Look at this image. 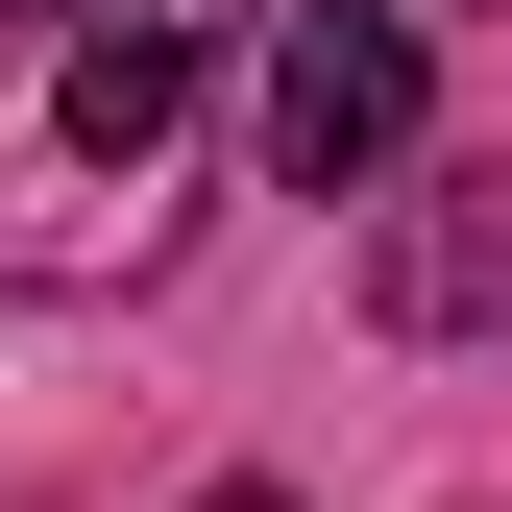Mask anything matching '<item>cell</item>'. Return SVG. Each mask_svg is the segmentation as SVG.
Here are the masks:
<instances>
[{"label":"cell","instance_id":"6","mask_svg":"<svg viewBox=\"0 0 512 512\" xmlns=\"http://www.w3.org/2000/svg\"><path fill=\"white\" fill-rule=\"evenodd\" d=\"M220 512H269V488H220Z\"/></svg>","mask_w":512,"mask_h":512},{"label":"cell","instance_id":"2","mask_svg":"<svg viewBox=\"0 0 512 512\" xmlns=\"http://www.w3.org/2000/svg\"><path fill=\"white\" fill-rule=\"evenodd\" d=\"M244 122H269L293 196H391V171H415V0H293Z\"/></svg>","mask_w":512,"mask_h":512},{"label":"cell","instance_id":"1","mask_svg":"<svg viewBox=\"0 0 512 512\" xmlns=\"http://www.w3.org/2000/svg\"><path fill=\"white\" fill-rule=\"evenodd\" d=\"M196 220V49L171 25H49V74L0 98V293H122Z\"/></svg>","mask_w":512,"mask_h":512},{"label":"cell","instance_id":"5","mask_svg":"<svg viewBox=\"0 0 512 512\" xmlns=\"http://www.w3.org/2000/svg\"><path fill=\"white\" fill-rule=\"evenodd\" d=\"M0 49H25V0H0Z\"/></svg>","mask_w":512,"mask_h":512},{"label":"cell","instance_id":"3","mask_svg":"<svg viewBox=\"0 0 512 512\" xmlns=\"http://www.w3.org/2000/svg\"><path fill=\"white\" fill-rule=\"evenodd\" d=\"M366 317L391 342H512V147H464L439 196L366 220Z\"/></svg>","mask_w":512,"mask_h":512},{"label":"cell","instance_id":"7","mask_svg":"<svg viewBox=\"0 0 512 512\" xmlns=\"http://www.w3.org/2000/svg\"><path fill=\"white\" fill-rule=\"evenodd\" d=\"M415 25H439V0H415Z\"/></svg>","mask_w":512,"mask_h":512},{"label":"cell","instance_id":"4","mask_svg":"<svg viewBox=\"0 0 512 512\" xmlns=\"http://www.w3.org/2000/svg\"><path fill=\"white\" fill-rule=\"evenodd\" d=\"M98 25H171V49H220V25H244V0H98Z\"/></svg>","mask_w":512,"mask_h":512}]
</instances>
